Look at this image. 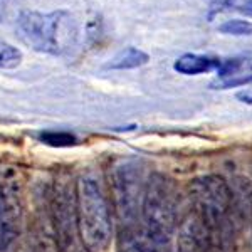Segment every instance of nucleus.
I'll return each instance as SVG.
<instances>
[{
    "instance_id": "19",
    "label": "nucleus",
    "mask_w": 252,
    "mask_h": 252,
    "mask_svg": "<svg viewBox=\"0 0 252 252\" xmlns=\"http://www.w3.org/2000/svg\"><path fill=\"white\" fill-rule=\"evenodd\" d=\"M242 12H244V14H247V15H252V0H251L249 3H247L246 7H244Z\"/></svg>"
},
{
    "instance_id": "18",
    "label": "nucleus",
    "mask_w": 252,
    "mask_h": 252,
    "mask_svg": "<svg viewBox=\"0 0 252 252\" xmlns=\"http://www.w3.org/2000/svg\"><path fill=\"white\" fill-rule=\"evenodd\" d=\"M10 2L12 0H0V22L3 20V17L7 15V10L10 7Z\"/></svg>"
},
{
    "instance_id": "6",
    "label": "nucleus",
    "mask_w": 252,
    "mask_h": 252,
    "mask_svg": "<svg viewBox=\"0 0 252 252\" xmlns=\"http://www.w3.org/2000/svg\"><path fill=\"white\" fill-rule=\"evenodd\" d=\"M52 223L59 252H88L76 217V192L59 185L52 198Z\"/></svg>"
},
{
    "instance_id": "10",
    "label": "nucleus",
    "mask_w": 252,
    "mask_h": 252,
    "mask_svg": "<svg viewBox=\"0 0 252 252\" xmlns=\"http://www.w3.org/2000/svg\"><path fill=\"white\" fill-rule=\"evenodd\" d=\"M219 64H220V59L212 58V56L184 54L175 61L173 69L185 76H197V74H204V72L217 71Z\"/></svg>"
},
{
    "instance_id": "1",
    "label": "nucleus",
    "mask_w": 252,
    "mask_h": 252,
    "mask_svg": "<svg viewBox=\"0 0 252 252\" xmlns=\"http://www.w3.org/2000/svg\"><path fill=\"white\" fill-rule=\"evenodd\" d=\"M190 198L193 212L212 235L215 249L227 251L234 237L232 192L227 182L217 175L195 178L190 184Z\"/></svg>"
},
{
    "instance_id": "11",
    "label": "nucleus",
    "mask_w": 252,
    "mask_h": 252,
    "mask_svg": "<svg viewBox=\"0 0 252 252\" xmlns=\"http://www.w3.org/2000/svg\"><path fill=\"white\" fill-rule=\"evenodd\" d=\"M17 237V227L12 209L5 198V193L0 189V252L7 251Z\"/></svg>"
},
{
    "instance_id": "16",
    "label": "nucleus",
    "mask_w": 252,
    "mask_h": 252,
    "mask_svg": "<svg viewBox=\"0 0 252 252\" xmlns=\"http://www.w3.org/2000/svg\"><path fill=\"white\" fill-rule=\"evenodd\" d=\"M39 140L51 146H71L76 143V136L67 131H46L40 133Z\"/></svg>"
},
{
    "instance_id": "12",
    "label": "nucleus",
    "mask_w": 252,
    "mask_h": 252,
    "mask_svg": "<svg viewBox=\"0 0 252 252\" xmlns=\"http://www.w3.org/2000/svg\"><path fill=\"white\" fill-rule=\"evenodd\" d=\"M148 61L150 56L141 51V49L126 47L121 52H118L104 67L113 69V71H125V69H136L145 66V64H148Z\"/></svg>"
},
{
    "instance_id": "13",
    "label": "nucleus",
    "mask_w": 252,
    "mask_h": 252,
    "mask_svg": "<svg viewBox=\"0 0 252 252\" xmlns=\"http://www.w3.org/2000/svg\"><path fill=\"white\" fill-rule=\"evenodd\" d=\"M22 63V52L12 44L0 40V69H14Z\"/></svg>"
},
{
    "instance_id": "4",
    "label": "nucleus",
    "mask_w": 252,
    "mask_h": 252,
    "mask_svg": "<svg viewBox=\"0 0 252 252\" xmlns=\"http://www.w3.org/2000/svg\"><path fill=\"white\" fill-rule=\"evenodd\" d=\"M76 217L88 252H101L113 235V222L106 197L93 178H81L76 185Z\"/></svg>"
},
{
    "instance_id": "5",
    "label": "nucleus",
    "mask_w": 252,
    "mask_h": 252,
    "mask_svg": "<svg viewBox=\"0 0 252 252\" xmlns=\"http://www.w3.org/2000/svg\"><path fill=\"white\" fill-rule=\"evenodd\" d=\"M111 185L116 214L123 227L136 225L146 185L141 163H138L136 160L120 161L113 170Z\"/></svg>"
},
{
    "instance_id": "8",
    "label": "nucleus",
    "mask_w": 252,
    "mask_h": 252,
    "mask_svg": "<svg viewBox=\"0 0 252 252\" xmlns=\"http://www.w3.org/2000/svg\"><path fill=\"white\" fill-rule=\"evenodd\" d=\"M217 78L210 83L212 89H229L246 86L252 83V58L251 56H234L220 59L217 67Z\"/></svg>"
},
{
    "instance_id": "3",
    "label": "nucleus",
    "mask_w": 252,
    "mask_h": 252,
    "mask_svg": "<svg viewBox=\"0 0 252 252\" xmlns=\"http://www.w3.org/2000/svg\"><path fill=\"white\" fill-rule=\"evenodd\" d=\"M140 215L143 230L158 246L170 241L178 223V190L172 180L160 173L146 180Z\"/></svg>"
},
{
    "instance_id": "9",
    "label": "nucleus",
    "mask_w": 252,
    "mask_h": 252,
    "mask_svg": "<svg viewBox=\"0 0 252 252\" xmlns=\"http://www.w3.org/2000/svg\"><path fill=\"white\" fill-rule=\"evenodd\" d=\"M158 247L140 225L123 227L118 237V252H160Z\"/></svg>"
},
{
    "instance_id": "15",
    "label": "nucleus",
    "mask_w": 252,
    "mask_h": 252,
    "mask_svg": "<svg viewBox=\"0 0 252 252\" xmlns=\"http://www.w3.org/2000/svg\"><path fill=\"white\" fill-rule=\"evenodd\" d=\"M219 32L225 35H252V22L242 19L225 20L219 26Z\"/></svg>"
},
{
    "instance_id": "7",
    "label": "nucleus",
    "mask_w": 252,
    "mask_h": 252,
    "mask_svg": "<svg viewBox=\"0 0 252 252\" xmlns=\"http://www.w3.org/2000/svg\"><path fill=\"white\" fill-rule=\"evenodd\" d=\"M212 235L195 212H190L178 227L177 252H215Z\"/></svg>"
},
{
    "instance_id": "14",
    "label": "nucleus",
    "mask_w": 252,
    "mask_h": 252,
    "mask_svg": "<svg viewBox=\"0 0 252 252\" xmlns=\"http://www.w3.org/2000/svg\"><path fill=\"white\" fill-rule=\"evenodd\" d=\"M209 2V17L212 20L215 15L222 14L225 10H239L242 12L244 7L251 2V0H207Z\"/></svg>"
},
{
    "instance_id": "20",
    "label": "nucleus",
    "mask_w": 252,
    "mask_h": 252,
    "mask_svg": "<svg viewBox=\"0 0 252 252\" xmlns=\"http://www.w3.org/2000/svg\"><path fill=\"white\" fill-rule=\"evenodd\" d=\"M251 252H252V235H251Z\"/></svg>"
},
{
    "instance_id": "2",
    "label": "nucleus",
    "mask_w": 252,
    "mask_h": 252,
    "mask_svg": "<svg viewBox=\"0 0 252 252\" xmlns=\"http://www.w3.org/2000/svg\"><path fill=\"white\" fill-rule=\"evenodd\" d=\"M17 32L31 49L51 56L67 54L74 49L78 40V24L72 14L66 10L49 14L35 10L20 12Z\"/></svg>"
},
{
    "instance_id": "17",
    "label": "nucleus",
    "mask_w": 252,
    "mask_h": 252,
    "mask_svg": "<svg viewBox=\"0 0 252 252\" xmlns=\"http://www.w3.org/2000/svg\"><path fill=\"white\" fill-rule=\"evenodd\" d=\"M235 97H237L241 103L244 104H249V106H252V88L249 89H242V91H239L237 94H235Z\"/></svg>"
}]
</instances>
